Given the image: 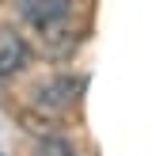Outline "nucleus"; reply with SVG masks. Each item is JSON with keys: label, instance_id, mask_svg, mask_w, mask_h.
Wrapping results in <instances>:
<instances>
[{"label": "nucleus", "instance_id": "nucleus-2", "mask_svg": "<svg viewBox=\"0 0 152 156\" xmlns=\"http://www.w3.org/2000/svg\"><path fill=\"white\" fill-rule=\"evenodd\" d=\"M76 91H80V84H76L72 76H57V80H50V84L38 88V107H46V111H61V107H68L76 99Z\"/></svg>", "mask_w": 152, "mask_h": 156}, {"label": "nucleus", "instance_id": "nucleus-4", "mask_svg": "<svg viewBox=\"0 0 152 156\" xmlns=\"http://www.w3.org/2000/svg\"><path fill=\"white\" fill-rule=\"evenodd\" d=\"M34 156H80V152H76L65 137H42V141L34 145Z\"/></svg>", "mask_w": 152, "mask_h": 156}, {"label": "nucleus", "instance_id": "nucleus-1", "mask_svg": "<svg viewBox=\"0 0 152 156\" xmlns=\"http://www.w3.org/2000/svg\"><path fill=\"white\" fill-rule=\"evenodd\" d=\"M19 12L38 30H50V27H57L68 15V0H19Z\"/></svg>", "mask_w": 152, "mask_h": 156}, {"label": "nucleus", "instance_id": "nucleus-3", "mask_svg": "<svg viewBox=\"0 0 152 156\" xmlns=\"http://www.w3.org/2000/svg\"><path fill=\"white\" fill-rule=\"evenodd\" d=\"M27 65V42L15 30H0V76H12Z\"/></svg>", "mask_w": 152, "mask_h": 156}]
</instances>
